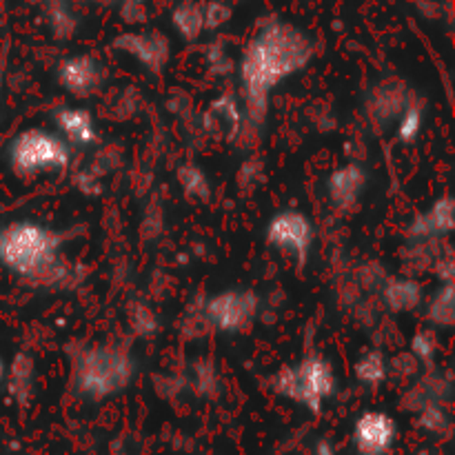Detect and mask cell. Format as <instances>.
<instances>
[{
	"instance_id": "6da1fadb",
	"label": "cell",
	"mask_w": 455,
	"mask_h": 455,
	"mask_svg": "<svg viewBox=\"0 0 455 455\" xmlns=\"http://www.w3.org/2000/svg\"><path fill=\"white\" fill-rule=\"evenodd\" d=\"M311 56H314V43L289 22H269L249 40L238 74L244 109L253 124H262L265 120L271 92L289 76L305 69Z\"/></svg>"
},
{
	"instance_id": "7a4b0ae2",
	"label": "cell",
	"mask_w": 455,
	"mask_h": 455,
	"mask_svg": "<svg viewBox=\"0 0 455 455\" xmlns=\"http://www.w3.org/2000/svg\"><path fill=\"white\" fill-rule=\"evenodd\" d=\"M62 234L34 220L0 227V267L18 278L43 280L56 269Z\"/></svg>"
},
{
	"instance_id": "3957f363",
	"label": "cell",
	"mask_w": 455,
	"mask_h": 455,
	"mask_svg": "<svg viewBox=\"0 0 455 455\" xmlns=\"http://www.w3.org/2000/svg\"><path fill=\"white\" fill-rule=\"evenodd\" d=\"M338 378L333 364L318 354H309L291 367H283L274 378V389L283 398L302 404L311 413L323 411L324 400L336 394Z\"/></svg>"
},
{
	"instance_id": "277c9868",
	"label": "cell",
	"mask_w": 455,
	"mask_h": 455,
	"mask_svg": "<svg viewBox=\"0 0 455 455\" xmlns=\"http://www.w3.org/2000/svg\"><path fill=\"white\" fill-rule=\"evenodd\" d=\"M7 163L20 178L62 173L71 163V149L58 133L38 127L25 129L9 142Z\"/></svg>"
},
{
	"instance_id": "5b68a950",
	"label": "cell",
	"mask_w": 455,
	"mask_h": 455,
	"mask_svg": "<svg viewBox=\"0 0 455 455\" xmlns=\"http://www.w3.org/2000/svg\"><path fill=\"white\" fill-rule=\"evenodd\" d=\"M133 376V364L124 351L93 347L80 354L76 367V389L92 400H105L120 394Z\"/></svg>"
},
{
	"instance_id": "8992f818",
	"label": "cell",
	"mask_w": 455,
	"mask_h": 455,
	"mask_svg": "<svg viewBox=\"0 0 455 455\" xmlns=\"http://www.w3.org/2000/svg\"><path fill=\"white\" fill-rule=\"evenodd\" d=\"M260 311V298L251 289H227L204 305V315L222 333H240L251 327Z\"/></svg>"
},
{
	"instance_id": "52a82bcc",
	"label": "cell",
	"mask_w": 455,
	"mask_h": 455,
	"mask_svg": "<svg viewBox=\"0 0 455 455\" xmlns=\"http://www.w3.org/2000/svg\"><path fill=\"white\" fill-rule=\"evenodd\" d=\"M314 225L309 218L296 209L278 212L267 225V243L274 249L287 251L300 262V267L309 260L311 247H314Z\"/></svg>"
},
{
	"instance_id": "ba28073f",
	"label": "cell",
	"mask_w": 455,
	"mask_h": 455,
	"mask_svg": "<svg viewBox=\"0 0 455 455\" xmlns=\"http://www.w3.org/2000/svg\"><path fill=\"white\" fill-rule=\"evenodd\" d=\"M398 435L395 420L385 411H364L354 425V443L360 455H387Z\"/></svg>"
},
{
	"instance_id": "9c48e42d",
	"label": "cell",
	"mask_w": 455,
	"mask_h": 455,
	"mask_svg": "<svg viewBox=\"0 0 455 455\" xmlns=\"http://www.w3.org/2000/svg\"><path fill=\"white\" fill-rule=\"evenodd\" d=\"M58 83L76 98H89L102 87V65L93 56H69L58 65Z\"/></svg>"
},
{
	"instance_id": "30bf717a",
	"label": "cell",
	"mask_w": 455,
	"mask_h": 455,
	"mask_svg": "<svg viewBox=\"0 0 455 455\" xmlns=\"http://www.w3.org/2000/svg\"><path fill=\"white\" fill-rule=\"evenodd\" d=\"M116 52L132 56L149 71H163L169 60V43L163 34H123L114 40Z\"/></svg>"
},
{
	"instance_id": "8fae6325",
	"label": "cell",
	"mask_w": 455,
	"mask_h": 455,
	"mask_svg": "<svg viewBox=\"0 0 455 455\" xmlns=\"http://www.w3.org/2000/svg\"><path fill=\"white\" fill-rule=\"evenodd\" d=\"M53 123L58 127V136H62L67 145L93 147L100 140L93 116L83 107H60L53 111Z\"/></svg>"
},
{
	"instance_id": "7c38bea8",
	"label": "cell",
	"mask_w": 455,
	"mask_h": 455,
	"mask_svg": "<svg viewBox=\"0 0 455 455\" xmlns=\"http://www.w3.org/2000/svg\"><path fill=\"white\" fill-rule=\"evenodd\" d=\"M364 185H367V172L358 163H349L338 167L331 176L327 178V194L329 200L338 209H349L358 203L363 196Z\"/></svg>"
},
{
	"instance_id": "4fadbf2b",
	"label": "cell",
	"mask_w": 455,
	"mask_h": 455,
	"mask_svg": "<svg viewBox=\"0 0 455 455\" xmlns=\"http://www.w3.org/2000/svg\"><path fill=\"white\" fill-rule=\"evenodd\" d=\"M453 200L443 198L429 207V212L420 213L416 220L411 222V235L416 238H435V235H444L453 231Z\"/></svg>"
},
{
	"instance_id": "5bb4252c",
	"label": "cell",
	"mask_w": 455,
	"mask_h": 455,
	"mask_svg": "<svg viewBox=\"0 0 455 455\" xmlns=\"http://www.w3.org/2000/svg\"><path fill=\"white\" fill-rule=\"evenodd\" d=\"M385 302L391 311H411L422 302V287L413 280H394L385 289Z\"/></svg>"
},
{
	"instance_id": "9a60e30c",
	"label": "cell",
	"mask_w": 455,
	"mask_h": 455,
	"mask_svg": "<svg viewBox=\"0 0 455 455\" xmlns=\"http://www.w3.org/2000/svg\"><path fill=\"white\" fill-rule=\"evenodd\" d=\"M207 118H218V120H209V127H218L227 138H234L235 132H238L243 116H240V107L234 98L222 96L218 98V100H213Z\"/></svg>"
},
{
	"instance_id": "2e32d148",
	"label": "cell",
	"mask_w": 455,
	"mask_h": 455,
	"mask_svg": "<svg viewBox=\"0 0 455 455\" xmlns=\"http://www.w3.org/2000/svg\"><path fill=\"white\" fill-rule=\"evenodd\" d=\"M354 373L355 378H358V382H363V385L367 387L382 385L387 373H389V364H387L385 354L378 349H371L367 351V354H363L358 363H355Z\"/></svg>"
},
{
	"instance_id": "e0dca14e",
	"label": "cell",
	"mask_w": 455,
	"mask_h": 455,
	"mask_svg": "<svg viewBox=\"0 0 455 455\" xmlns=\"http://www.w3.org/2000/svg\"><path fill=\"white\" fill-rule=\"evenodd\" d=\"M172 20H173V27L178 29V34H180L185 40H189V43L198 40L200 34L204 31L203 9L194 3H185L180 4V7H176Z\"/></svg>"
},
{
	"instance_id": "ac0fdd59",
	"label": "cell",
	"mask_w": 455,
	"mask_h": 455,
	"mask_svg": "<svg viewBox=\"0 0 455 455\" xmlns=\"http://www.w3.org/2000/svg\"><path fill=\"white\" fill-rule=\"evenodd\" d=\"M427 318L429 323H434L435 327H451L455 320V305H453V284L451 280H447L443 289L434 296L431 300L429 311H427Z\"/></svg>"
},
{
	"instance_id": "d6986e66",
	"label": "cell",
	"mask_w": 455,
	"mask_h": 455,
	"mask_svg": "<svg viewBox=\"0 0 455 455\" xmlns=\"http://www.w3.org/2000/svg\"><path fill=\"white\" fill-rule=\"evenodd\" d=\"M422 124H425V107L422 105H409L403 111L398 120V129H395V136L400 142H413L422 132Z\"/></svg>"
},
{
	"instance_id": "ffe728a7",
	"label": "cell",
	"mask_w": 455,
	"mask_h": 455,
	"mask_svg": "<svg viewBox=\"0 0 455 455\" xmlns=\"http://www.w3.org/2000/svg\"><path fill=\"white\" fill-rule=\"evenodd\" d=\"M31 378H34V360L27 354H18L16 358H13L12 373H9V391H13L16 395L20 394V391L29 394Z\"/></svg>"
},
{
	"instance_id": "44dd1931",
	"label": "cell",
	"mask_w": 455,
	"mask_h": 455,
	"mask_svg": "<svg viewBox=\"0 0 455 455\" xmlns=\"http://www.w3.org/2000/svg\"><path fill=\"white\" fill-rule=\"evenodd\" d=\"M178 180H180L182 189L187 196H196V198H207L209 196V180L204 172L196 164H182L178 169Z\"/></svg>"
},
{
	"instance_id": "7402d4cb",
	"label": "cell",
	"mask_w": 455,
	"mask_h": 455,
	"mask_svg": "<svg viewBox=\"0 0 455 455\" xmlns=\"http://www.w3.org/2000/svg\"><path fill=\"white\" fill-rule=\"evenodd\" d=\"M438 351V338L434 331H418L411 340V355L420 363H431Z\"/></svg>"
},
{
	"instance_id": "603a6c76",
	"label": "cell",
	"mask_w": 455,
	"mask_h": 455,
	"mask_svg": "<svg viewBox=\"0 0 455 455\" xmlns=\"http://www.w3.org/2000/svg\"><path fill=\"white\" fill-rule=\"evenodd\" d=\"M203 16H204V29H218V27H222L227 20H229L231 12L227 4L209 3L207 7L203 9Z\"/></svg>"
},
{
	"instance_id": "cb8c5ba5",
	"label": "cell",
	"mask_w": 455,
	"mask_h": 455,
	"mask_svg": "<svg viewBox=\"0 0 455 455\" xmlns=\"http://www.w3.org/2000/svg\"><path fill=\"white\" fill-rule=\"evenodd\" d=\"M318 455H336V451H333V449L329 447L327 443H320L318 444Z\"/></svg>"
},
{
	"instance_id": "d4e9b609",
	"label": "cell",
	"mask_w": 455,
	"mask_h": 455,
	"mask_svg": "<svg viewBox=\"0 0 455 455\" xmlns=\"http://www.w3.org/2000/svg\"><path fill=\"white\" fill-rule=\"evenodd\" d=\"M3 380H4V363L0 360V385H3Z\"/></svg>"
},
{
	"instance_id": "484cf974",
	"label": "cell",
	"mask_w": 455,
	"mask_h": 455,
	"mask_svg": "<svg viewBox=\"0 0 455 455\" xmlns=\"http://www.w3.org/2000/svg\"><path fill=\"white\" fill-rule=\"evenodd\" d=\"M129 3H145V0H129Z\"/></svg>"
},
{
	"instance_id": "4316f807",
	"label": "cell",
	"mask_w": 455,
	"mask_h": 455,
	"mask_svg": "<svg viewBox=\"0 0 455 455\" xmlns=\"http://www.w3.org/2000/svg\"><path fill=\"white\" fill-rule=\"evenodd\" d=\"M0 84H3V76H0Z\"/></svg>"
}]
</instances>
